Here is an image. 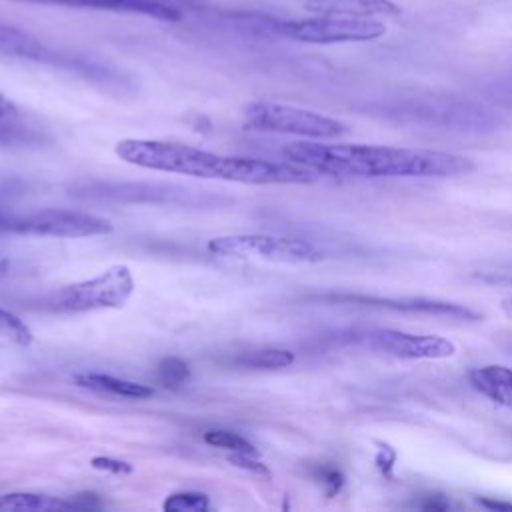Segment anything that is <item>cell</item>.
I'll use <instances>...</instances> for the list:
<instances>
[{"instance_id":"obj_7","label":"cell","mask_w":512,"mask_h":512,"mask_svg":"<svg viewBox=\"0 0 512 512\" xmlns=\"http://www.w3.org/2000/svg\"><path fill=\"white\" fill-rule=\"evenodd\" d=\"M10 230L26 236H50V238H88L102 236L114 230L112 222L80 210L48 208L26 218H14Z\"/></svg>"},{"instance_id":"obj_1","label":"cell","mask_w":512,"mask_h":512,"mask_svg":"<svg viewBox=\"0 0 512 512\" xmlns=\"http://www.w3.org/2000/svg\"><path fill=\"white\" fill-rule=\"evenodd\" d=\"M284 160L332 176H420L444 178L470 172L474 162L468 156L424 150V148H396L374 144H320V142H292L282 150Z\"/></svg>"},{"instance_id":"obj_21","label":"cell","mask_w":512,"mask_h":512,"mask_svg":"<svg viewBox=\"0 0 512 512\" xmlns=\"http://www.w3.org/2000/svg\"><path fill=\"white\" fill-rule=\"evenodd\" d=\"M208 506H210V500L204 492H190V490L174 492L162 504V508L168 512H204L208 510Z\"/></svg>"},{"instance_id":"obj_2","label":"cell","mask_w":512,"mask_h":512,"mask_svg":"<svg viewBox=\"0 0 512 512\" xmlns=\"http://www.w3.org/2000/svg\"><path fill=\"white\" fill-rule=\"evenodd\" d=\"M116 156L132 166L156 172L216 178L240 184H310L318 172L294 162H272L246 156H224L178 142L124 138L114 148Z\"/></svg>"},{"instance_id":"obj_5","label":"cell","mask_w":512,"mask_h":512,"mask_svg":"<svg viewBox=\"0 0 512 512\" xmlns=\"http://www.w3.org/2000/svg\"><path fill=\"white\" fill-rule=\"evenodd\" d=\"M242 116L246 126L262 132L292 134L302 138H336L346 132V124L332 116L266 100L248 102L242 108Z\"/></svg>"},{"instance_id":"obj_22","label":"cell","mask_w":512,"mask_h":512,"mask_svg":"<svg viewBox=\"0 0 512 512\" xmlns=\"http://www.w3.org/2000/svg\"><path fill=\"white\" fill-rule=\"evenodd\" d=\"M228 462L240 470H246V472H252V474H258V476H270V470L266 464H262L260 460L254 458L252 452H232V456L228 458Z\"/></svg>"},{"instance_id":"obj_26","label":"cell","mask_w":512,"mask_h":512,"mask_svg":"<svg viewBox=\"0 0 512 512\" xmlns=\"http://www.w3.org/2000/svg\"><path fill=\"white\" fill-rule=\"evenodd\" d=\"M484 506L488 508H504V510H512V504H502V502H488V500H482Z\"/></svg>"},{"instance_id":"obj_25","label":"cell","mask_w":512,"mask_h":512,"mask_svg":"<svg viewBox=\"0 0 512 512\" xmlns=\"http://www.w3.org/2000/svg\"><path fill=\"white\" fill-rule=\"evenodd\" d=\"M502 312L512 320V296H508V298L502 300Z\"/></svg>"},{"instance_id":"obj_19","label":"cell","mask_w":512,"mask_h":512,"mask_svg":"<svg viewBox=\"0 0 512 512\" xmlns=\"http://www.w3.org/2000/svg\"><path fill=\"white\" fill-rule=\"evenodd\" d=\"M190 378V368L182 358L168 356L162 358L156 366V380L166 388H178Z\"/></svg>"},{"instance_id":"obj_14","label":"cell","mask_w":512,"mask_h":512,"mask_svg":"<svg viewBox=\"0 0 512 512\" xmlns=\"http://www.w3.org/2000/svg\"><path fill=\"white\" fill-rule=\"evenodd\" d=\"M74 380L82 388L102 392V394L120 396V398H130V400H144L154 394V390L146 384L116 378L110 374H100V372H82V374H76Z\"/></svg>"},{"instance_id":"obj_15","label":"cell","mask_w":512,"mask_h":512,"mask_svg":"<svg viewBox=\"0 0 512 512\" xmlns=\"http://www.w3.org/2000/svg\"><path fill=\"white\" fill-rule=\"evenodd\" d=\"M0 54L22 60H48V48L30 32L0 22Z\"/></svg>"},{"instance_id":"obj_4","label":"cell","mask_w":512,"mask_h":512,"mask_svg":"<svg viewBox=\"0 0 512 512\" xmlns=\"http://www.w3.org/2000/svg\"><path fill=\"white\" fill-rule=\"evenodd\" d=\"M208 252L222 260H264L278 264H310L322 252L302 238L276 234H230L208 240Z\"/></svg>"},{"instance_id":"obj_16","label":"cell","mask_w":512,"mask_h":512,"mask_svg":"<svg viewBox=\"0 0 512 512\" xmlns=\"http://www.w3.org/2000/svg\"><path fill=\"white\" fill-rule=\"evenodd\" d=\"M76 504L36 492H10L0 496V512H66Z\"/></svg>"},{"instance_id":"obj_10","label":"cell","mask_w":512,"mask_h":512,"mask_svg":"<svg viewBox=\"0 0 512 512\" xmlns=\"http://www.w3.org/2000/svg\"><path fill=\"white\" fill-rule=\"evenodd\" d=\"M86 198L98 200H146V202H174L186 190L168 184H94L84 188Z\"/></svg>"},{"instance_id":"obj_8","label":"cell","mask_w":512,"mask_h":512,"mask_svg":"<svg viewBox=\"0 0 512 512\" xmlns=\"http://www.w3.org/2000/svg\"><path fill=\"white\" fill-rule=\"evenodd\" d=\"M368 344L380 352L404 360H444L456 354V344L438 334L376 330L368 334Z\"/></svg>"},{"instance_id":"obj_18","label":"cell","mask_w":512,"mask_h":512,"mask_svg":"<svg viewBox=\"0 0 512 512\" xmlns=\"http://www.w3.org/2000/svg\"><path fill=\"white\" fill-rule=\"evenodd\" d=\"M32 330L14 312L0 308V348L2 346H28Z\"/></svg>"},{"instance_id":"obj_17","label":"cell","mask_w":512,"mask_h":512,"mask_svg":"<svg viewBox=\"0 0 512 512\" xmlns=\"http://www.w3.org/2000/svg\"><path fill=\"white\" fill-rule=\"evenodd\" d=\"M236 366L242 368H256V370H274V368H286L294 362V352L284 348H262L244 352L236 358H232Z\"/></svg>"},{"instance_id":"obj_6","label":"cell","mask_w":512,"mask_h":512,"mask_svg":"<svg viewBox=\"0 0 512 512\" xmlns=\"http://www.w3.org/2000/svg\"><path fill=\"white\" fill-rule=\"evenodd\" d=\"M276 30L282 36L306 44H342L380 38L386 32V26L368 16L318 14L316 18L278 22Z\"/></svg>"},{"instance_id":"obj_23","label":"cell","mask_w":512,"mask_h":512,"mask_svg":"<svg viewBox=\"0 0 512 512\" xmlns=\"http://www.w3.org/2000/svg\"><path fill=\"white\" fill-rule=\"evenodd\" d=\"M90 466L96 470H106V472H114V474H130L134 470L132 464L118 460V458H110V456H94L90 460Z\"/></svg>"},{"instance_id":"obj_11","label":"cell","mask_w":512,"mask_h":512,"mask_svg":"<svg viewBox=\"0 0 512 512\" xmlns=\"http://www.w3.org/2000/svg\"><path fill=\"white\" fill-rule=\"evenodd\" d=\"M354 300L366 302L370 306L394 308V310H404V312H424V314H434V316L468 318V320L478 318V312H474L462 304H454V302H438V300H422V298H364V296H354Z\"/></svg>"},{"instance_id":"obj_20","label":"cell","mask_w":512,"mask_h":512,"mask_svg":"<svg viewBox=\"0 0 512 512\" xmlns=\"http://www.w3.org/2000/svg\"><path fill=\"white\" fill-rule=\"evenodd\" d=\"M204 442L214 446V448H222V450H230V452H252L256 454V448L252 442H248L244 436L230 432V430H222V428H214V430H206L204 432Z\"/></svg>"},{"instance_id":"obj_3","label":"cell","mask_w":512,"mask_h":512,"mask_svg":"<svg viewBox=\"0 0 512 512\" xmlns=\"http://www.w3.org/2000/svg\"><path fill=\"white\" fill-rule=\"evenodd\" d=\"M134 276L128 266L116 264L88 280L66 284L44 298V306L54 312H90L102 308H122L134 292Z\"/></svg>"},{"instance_id":"obj_9","label":"cell","mask_w":512,"mask_h":512,"mask_svg":"<svg viewBox=\"0 0 512 512\" xmlns=\"http://www.w3.org/2000/svg\"><path fill=\"white\" fill-rule=\"evenodd\" d=\"M34 4H50V6H68L82 10H106V12H122V14H140L164 22L182 20V12L166 4L162 0H22Z\"/></svg>"},{"instance_id":"obj_12","label":"cell","mask_w":512,"mask_h":512,"mask_svg":"<svg viewBox=\"0 0 512 512\" xmlns=\"http://www.w3.org/2000/svg\"><path fill=\"white\" fill-rule=\"evenodd\" d=\"M468 380L488 400L512 408V368L502 364H488L468 372Z\"/></svg>"},{"instance_id":"obj_13","label":"cell","mask_w":512,"mask_h":512,"mask_svg":"<svg viewBox=\"0 0 512 512\" xmlns=\"http://www.w3.org/2000/svg\"><path fill=\"white\" fill-rule=\"evenodd\" d=\"M304 8L316 14L338 16H396L400 8L392 0H306Z\"/></svg>"},{"instance_id":"obj_24","label":"cell","mask_w":512,"mask_h":512,"mask_svg":"<svg viewBox=\"0 0 512 512\" xmlns=\"http://www.w3.org/2000/svg\"><path fill=\"white\" fill-rule=\"evenodd\" d=\"M318 478H320L322 484L328 486V494L338 492V488H340V484H342V476H340V472H336L334 468H320Z\"/></svg>"}]
</instances>
